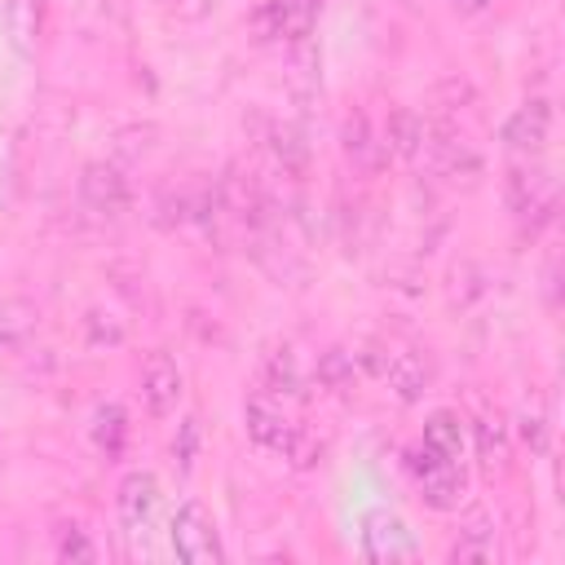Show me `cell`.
Masks as SVG:
<instances>
[{"label":"cell","mask_w":565,"mask_h":565,"mask_svg":"<svg viewBox=\"0 0 565 565\" xmlns=\"http://www.w3.org/2000/svg\"><path fill=\"white\" fill-rule=\"evenodd\" d=\"M243 424H247V437H252L260 450L287 459V463L300 468V472H309V468L322 459V437L309 433L305 424H296V419L274 402V393H265V388L247 397Z\"/></svg>","instance_id":"6da1fadb"},{"label":"cell","mask_w":565,"mask_h":565,"mask_svg":"<svg viewBox=\"0 0 565 565\" xmlns=\"http://www.w3.org/2000/svg\"><path fill=\"white\" fill-rule=\"evenodd\" d=\"M406 472H411V481L419 486V494L433 512H455L463 503L468 472H463L459 459H446L433 446L415 441V446H406Z\"/></svg>","instance_id":"7a4b0ae2"},{"label":"cell","mask_w":565,"mask_h":565,"mask_svg":"<svg viewBox=\"0 0 565 565\" xmlns=\"http://www.w3.org/2000/svg\"><path fill=\"white\" fill-rule=\"evenodd\" d=\"M168 547L177 561L185 565H221L225 561V547H221V530L212 521V512L199 503V499H185L172 521H168Z\"/></svg>","instance_id":"3957f363"},{"label":"cell","mask_w":565,"mask_h":565,"mask_svg":"<svg viewBox=\"0 0 565 565\" xmlns=\"http://www.w3.org/2000/svg\"><path fill=\"white\" fill-rule=\"evenodd\" d=\"M318 13H322V0H260L247 22H252L256 40H265V44L269 40L274 44H300V40H309Z\"/></svg>","instance_id":"277c9868"},{"label":"cell","mask_w":565,"mask_h":565,"mask_svg":"<svg viewBox=\"0 0 565 565\" xmlns=\"http://www.w3.org/2000/svg\"><path fill=\"white\" fill-rule=\"evenodd\" d=\"M159 499L163 494H159V477L154 472L132 468V472L119 477V486H115V516H119L128 539H146L150 534V525L159 516Z\"/></svg>","instance_id":"5b68a950"},{"label":"cell","mask_w":565,"mask_h":565,"mask_svg":"<svg viewBox=\"0 0 565 565\" xmlns=\"http://www.w3.org/2000/svg\"><path fill=\"white\" fill-rule=\"evenodd\" d=\"M362 556L366 561H415L419 556V543L415 534L406 530V521L388 508H371L362 516Z\"/></svg>","instance_id":"8992f818"},{"label":"cell","mask_w":565,"mask_h":565,"mask_svg":"<svg viewBox=\"0 0 565 565\" xmlns=\"http://www.w3.org/2000/svg\"><path fill=\"white\" fill-rule=\"evenodd\" d=\"M181 397H185V375H181L177 358L163 353V349L146 353V362H141V406H146V415L168 419Z\"/></svg>","instance_id":"52a82bcc"},{"label":"cell","mask_w":565,"mask_h":565,"mask_svg":"<svg viewBox=\"0 0 565 565\" xmlns=\"http://www.w3.org/2000/svg\"><path fill=\"white\" fill-rule=\"evenodd\" d=\"M547 137H552V106H547V97L521 102V106L503 119V128H499V141H503L508 150H516V154H539V150L547 146Z\"/></svg>","instance_id":"ba28073f"},{"label":"cell","mask_w":565,"mask_h":565,"mask_svg":"<svg viewBox=\"0 0 565 565\" xmlns=\"http://www.w3.org/2000/svg\"><path fill=\"white\" fill-rule=\"evenodd\" d=\"M380 375L388 380V388H393L402 402H419V397L428 393V384H433V358H428L424 349L402 344V349L380 353Z\"/></svg>","instance_id":"9c48e42d"},{"label":"cell","mask_w":565,"mask_h":565,"mask_svg":"<svg viewBox=\"0 0 565 565\" xmlns=\"http://www.w3.org/2000/svg\"><path fill=\"white\" fill-rule=\"evenodd\" d=\"M508 203L516 216H539L547 221L552 207H556V181L543 172V168H530V163H516L508 172Z\"/></svg>","instance_id":"30bf717a"},{"label":"cell","mask_w":565,"mask_h":565,"mask_svg":"<svg viewBox=\"0 0 565 565\" xmlns=\"http://www.w3.org/2000/svg\"><path fill=\"white\" fill-rule=\"evenodd\" d=\"M79 199L97 216H119L128 207V177L115 163H88L79 177Z\"/></svg>","instance_id":"8fae6325"},{"label":"cell","mask_w":565,"mask_h":565,"mask_svg":"<svg viewBox=\"0 0 565 565\" xmlns=\"http://www.w3.org/2000/svg\"><path fill=\"white\" fill-rule=\"evenodd\" d=\"M419 441H424V446H433L437 455H446V459H459V463H463V455H468V424H463V415H459V411L437 406V411L424 419Z\"/></svg>","instance_id":"7c38bea8"},{"label":"cell","mask_w":565,"mask_h":565,"mask_svg":"<svg viewBox=\"0 0 565 565\" xmlns=\"http://www.w3.org/2000/svg\"><path fill=\"white\" fill-rule=\"evenodd\" d=\"M472 441H477V463L486 477H508L512 468V441H508V428L499 419H477L472 424Z\"/></svg>","instance_id":"4fadbf2b"},{"label":"cell","mask_w":565,"mask_h":565,"mask_svg":"<svg viewBox=\"0 0 565 565\" xmlns=\"http://www.w3.org/2000/svg\"><path fill=\"white\" fill-rule=\"evenodd\" d=\"M428 146H433V141H428V124H424L415 110H393V115H388V128H384V150H388V154L415 163Z\"/></svg>","instance_id":"5bb4252c"},{"label":"cell","mask_w":565,"mask_h":565,"mask_svg":"<svg viewBox=\"0 0 565 565\" xmlns=\"http://www.w3.org/2000/svg\"><path fill=\"white\" fill-rule=\"evenodd\" d=\"M344 154H349V163L353 168H362V172H375L384 159H388V150H384V141H375V132H371V119L362 115V110H353L349 119H344Z\"/></svg>","instance_id":"9a60e30c"},{"label":"cell","mask_w":565,"mask_h":565,"mask_svg":"<svg viewBox=\"0 0 565 565\" xmlns=\"http://www.w3.org/2000/svg\"><path fill=\"white\" fill-rule=\"evenodd\" d=\"M494 556H499V547H494V521L477 508V512H468V521H463V530H459V539L450 547V561H494Z\"/></svg>","instance_id":"2e32d148"},{"label":"cell","mask_w":565,"mask_h":565,"mask_svg":"<svg viewBox=\"0 0 565 565\" xmlns=\"http://www.w3.org/2000/svg\"><path fill=\"white\" fill-rule=\"evenodd\" d=\"M40 327V309L22 296L0 300V349H26V340Z\"/></svg>","instance_id":"e0dca14e"},{"label":"cell","mask_w":565,"mask_h":565,"mask_svg":"<svg viewBox=\"0 0 565 565\" xmlns=\"http://www.w3.org/2000/svg\"><path fill=\"white\" fill-rule=\"evenodd\" d=\"M88 437H93V446L106 459H115L124 450V441H128V415H124V406H115V402L97 406L93 411V424H88Z\"/></svg>","instance_id":"ac0fdd59"},{"label":"cell","mask_w":565,"mask_h":565,"mask_svg":"<svg viewBox=\"0 0 565 565\" xmlns=\"http://www.w3.org/2000/svg\"><path fill=\"white\" fill-rule=\"evenodd\" d=\"M53 556L57 561H97V543L79 521H57L53 530Z\"/></svg>","instance_id":"d6986e66"},{"label":"cell","mask_w":565,"mask_h":565,"mask_svg":"<svg viewBox=\"0 0 565 565\" xmlns=\"http://www.w3.org/2000/svg\"><path fill=\"white\" fill-rule=\"evenodd\" d=\"M318 375L327 380V384H344V380H353V362L344 358V349H331V353H322V362H318Z\"/></svg>","instance_id":"ffe728a7"},{"label":"cell","mask_w":565,"mask_h":565,"mask_svg":"<svg viewBox=\"0 0 565 565\" xmlns=\"http://www.w3.org/2000/svg\"><path fill=\"white\" fill-rule=\"evenodd\" d=\"M194 433H199V424H194V419H185V424H181V450H177V455H181V468H190V455H194Z\"/></svg>","instance_id":"44dd1931"},{"label":"cell","mask_w":565,"mask_h":565,"mask_svg":"<svg viewBox=\"0 0 565 565\" xmlns=\"http://www.w3.org/2000/svg\"><path fill=\"white\" fill-rule=\"evenodd\" d=\"M521 433H525V441H530L534 450H543V419H539V415H525V428H521Z\"/></svg>","instance_id":"7402d4cb"},{"label":"cell","mask_w":565,"mask_h":565,"mask_svg":"<svg viewBox=\"0 0 565 565\" xmlns=\"http://www.w3.org/2000/svg\"><path fill=\"white\" fill-rule=\"evenodd\" d=\"M455 4H463V9H486L490 0H455Z\"/></svg>","instance_id":"603a6c76"}]
</instances>
